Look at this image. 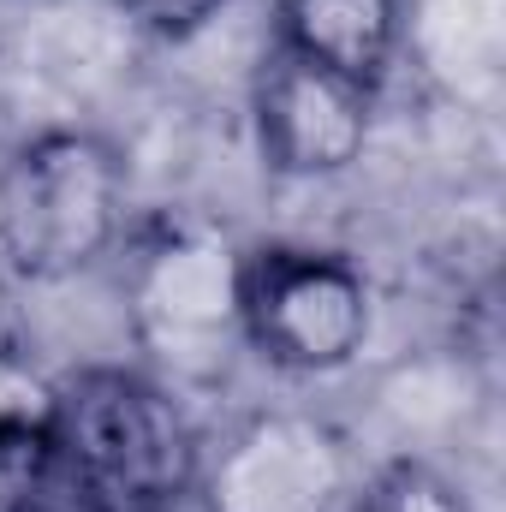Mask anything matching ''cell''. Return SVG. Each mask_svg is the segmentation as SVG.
<instances>
[{
    "instance_id": "2",
    "label": "cell",
    "mask_w": 506,
    "mask_h": 512,
    "mask_svg": "<svg viewBox=\"0 0 506 512\" xmlns=\"http://www.w3.org/2000/svg\"><path fill=\"white\" fill-rule=\"evenodd\" d=\"M126 149L96 126H48L0 161V256L24 280H72L120 245Z\"/></svg>"
},
{
    "instance_id": "3",
    "label": "cell",
    "mask_w": 506,
    "mask_h": 512,
    "mask_svg": "<svg viewBox=\"0 0 506 512\" xmlns=\"http://www.w3.org/2000/svg\"><path fill=\"white\" fill-rule=\"evenodd\" d=\"M376 328L364 268L322 245L239 251V346L280 376H334L358 364Z\"/></svg>"
},
{
    "instance_id": "6",
    "label": "cell",
    "mask_w": 506,
    "mask_h": 512,
    "mask_svg": "<svg viewBox=\"0 0 506 512\" xmlns=\"http://www.w3.org/2000/svg\"><path fill=\"white\" fill-rule=\"evenodd\" d=\"M203 512H340L352 495L346 441L310 411H256L197 477Z\"/></svg>"
},
{
    "instance_id": "11",
    "label": "cell",
    "mask_w": 506,
    "mask_h": 512,
    "mask_svg": "<svg viewBox=\"0 0 506 512\" xmlns=\"http://www.w3.org/2000/svg\"><path fill=\"white\" fill-rule=\"evenodd\" d=\"M227 6H233V0H120V12H126L143 36H155V42H191V36H203Z\"/></svg>"
},
{
    "instance_id": "9",
    "label": "cell",
    "mask_w": 506,
    "mask_h": 512,
    "mask_svg": "<svg viewBox=\"0 0 506 512\" xmlns=\"http://www.w3.org/2000/svg\"><path fill=\"white\" fill-rule=\"evenodd\" d=\"M54 483H60L54 435L0 429V512H30Z\"/></svg>"
},
{
    "instance_id": "8",
    "label": "cell",
    "mask_w": 506,
    "mask_h": 512,
    "mask_svg": "<svg viewBox=\"0 0 506 512\" xmlns=\"http://www.w3.org/2000/svg\"><path fill=\"white\" fill-rule=\"evenodd\" d=\"M340 512H471V501L429 459L393 453V459H381L364 483H352V495H346Z\"/></svg>"
},
{
    "instance_id": "10",
    "label": "cell",
    "mask_w": 506,
    "mask_h": 512,
    "mask_svg": "<svg viewBox=\"0 0 506 512\" xmlns=\"http://www.w3.org/2000/svg\"><path fill=\"white\" fill-rule=\"evenodd\" d=\"M0 429L54 435V382H42L18 352H0Z\"/></svg>"
},
{
    "instance_id": "7",
    "label": "cell",
    "mask_w": 506,
    "mask_h": 512,
    "mask_svg": "<svg viewBox=\"0 0 506 512\" xmlns=\"http://www.w3.org/2000/svg\"><path fill=\"white\" fill-rule=\"evenodd\" d=\"M274 48L376 96L405 48V0H268Z\"/></svg>"
},
{
    "instance_id": "5",
    "label": "cell",
    "mask_w": 506,
    "mask_h": 512,
    "mask_svg": "<svg viewBox=\"0 0 506 512\" xmlns=\"http://www.w3.org/2000/svg\"><path fill=\"white\" fill-rule=\"evenodd\" d=\"M251 131L274 179H340L370 149L376 96L268 42L251 78Z\"/></svg>"
},
{
    "instance_id": "12",
    "label": "cell",
    "mask_w": 506,
    "mask_h": 512,
    "mask_svg": "<svg viewBox=\"0 0 506 512\" xmlns=\"http://www.w3.org/2000/svg\"><path fill=\"white\" fill-rule=\"evenodd\" d=\"M30 512H108V507H102V501H90V495H78V489L60 477V483H54V489H48Z\"/></svg>"
},
{
    "instance_id": "4",
    "label": "cell",
    "mask_w": 506,
    "mask_h": 512,
    "mask_svg": "<svg viewBox=\"0 0 506 512\" xmlns=\"http://www.w3.org/2000/svg\"><path fill=\"white\" fill-rule=\"evenodd\" d=\"M137 340L173 370H215L239 346V251L203 227H167L131 262Z\"/></svg>"
},
{
    "instance_id": "1",
    "label": "cell",
    "mask_w": 506,
    "mask_h": 512,
    "mask_svg": "<svg viewBox=\"0 0 506 512\" xmlns=\"http://www.w3.org/2000/svg\"><path fill=\"white\" fill-rule=\"evenodd\" d=\"M54 459L78 495L108 512H173L203 477L185 405L131 364H90L54 382Z\"/></svg>"
}]
</instances>
